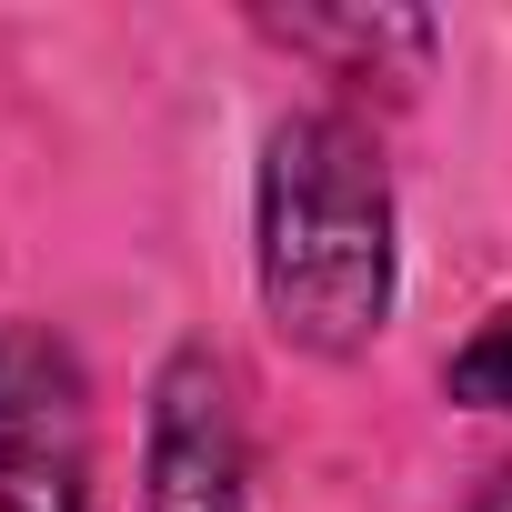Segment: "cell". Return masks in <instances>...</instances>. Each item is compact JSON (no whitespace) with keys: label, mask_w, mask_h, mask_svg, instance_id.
Instances as JSON below:
<instances>
[{"label":"cell","mask_w":512,"mask_h":512,"mask_svg":"<svg viewBox=\"0 0 512 512\" xmlns=\"http://www.w3.org/2000/svg\"><path fill=\"white\" fill-rule=\"evenodd\" d=\"M0 512H91V382L51 322H0Z\"/></svg>","instance_id":"2"},{"label":"cell","mask_w":512,"mask_h":512,"mask_svg":"<svg viewBox=\"0 0 512 512\" xmlns=\"http://www.w3.org/2000/svg\"><path fill=\"white\" fill-rule=\"evenodd\" d=\"M472 512H512V472H492V492H482Z\"/></svg>","instance_id":"5"},{"label":"cell","mask_w":512,"mask_h":512,"mask_svg":"<svg viewBox=\"0 0 512 512\" xmlns=\"http://www.w3.org/2000/svg\"><path fill=\"white\" fill-rule=\"evenodd\" d=\"M251 282L292 352L352 362L392 322L402 241H392V171L352 111H292L262 141L251 191Z\"/></svg>","instance_id":"1"},{"label":"cell","mask_w":512,"mask_h":512,"mask_svg":"<svg viewBox=\"0 0 512 512\" xmlns=\"http://www.w3.org/2000/svg\"><path fill=\"white\" fill-rule=\"evenodd\" d=\"M442 392L472 402V412H512V312H492V322L442 362Z\"/></svg>","instance_id":"4"},{"label":"cell","mask_w":512,"mask_h":512,"mask_svg":"<svg viewBox=\"0 0 512 512\" xmlns=\"http://www.w3.org/2000/svg\"><path fill=\"white\" fill-rule=\"evenodd\" d=\"M141 502L151 512H241L251 502V432L231 362L211 342H181L151 382V442H141Z\"/></svg>","instance_id":"3"}]
</instances>
